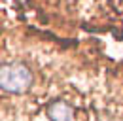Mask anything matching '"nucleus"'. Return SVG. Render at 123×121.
<instances>
[{
  "label": "nucleus",
  "instance_id": "f257e3e1",
  "mask_svg": "<svg viewBox=\"0 0 123 121\" xmlns=\"http://www.w3.org/2000/svg\"><path fill=\"white\" fill-rule=\"evenodd\" d=\"M34 74L21 60H12L0 64V89L12 95H23L31 89Z\"/></svg>",
  "mask_w": 123,
  "mask_h": 121
},
{
  "label": "nucleus",
  "instance_id": "f03ea898",
  "mask_svg": "<svg viewBox=\"0 0 123 121\" xmlns=\"http://www.w3.org/2000/svg\"><path fill=\"white\" fill-rule=\"evenodd\" d=\"M47 117L51 121H76L74 108L64 100H55L47 106Z\"/></svg>",
  "mask_w": 123,
  "mask_h": 121
}]
</instances>
